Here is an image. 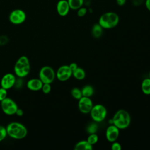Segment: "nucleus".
<instances>
[{
    "mask_svg": "<svg viewBox=\"0 0 150 150\" xmlns=\"http://www.w3.org/2000/svg\"><path fill=\"white\" fill-rule=\"evenodd\" d=\"M7 134L11 138L15 139H21L26 137L28 134L26 127L19 122H12L6 127Z\"/></svg>",
    "mask_w": 150,
    "mask_h": 150,
    "instance_id": "nucleus-1",
    "label": "nucleus"
},
{
    "mask_svg": "<svg viewBox=\"0 0 150 150\" xmlns=\"http://www.w3.org/2000/svg\"><path fill=\"white\" fill-rule=\"evenodd\" d=\"M120 18L114 12L110 11L103 13L98 19V23L103 29H112L115 28L119 23Z\"/></svg>",
    "mask_w": 150,
    "mask_h": 150,
    "instance_id": "nucleus-2",
    "label": "nucleus"
},
{
    "mask_svg": "<svg viewBox=\"0 0 150 150\" xmlns=\"http://www.w3.org/2000/svg\"><path fill=\"white\" fill-rule=\"evenodd\" d=\"M112 124L115 125L120 129L128 128L131 123V116L128 111L121 109L118 110L114 115L112 118Z\"/></svg>",
    "mask_w": 150,
    "mask_h": 150,
    "instance_id": "nucleus-3",
    "label": "nucleus"
},
{
    "mask_svg": "<svg viewBox=\"0 0 150 150\" xmlns=\"http://www.w3.org/2000/svg\"><path fill=\"white\" fill-rule=\"evenodd\" d=\"M30 70V66L28 57L26 56H21L14 66L15 74L18 77L23 78L28 75Z\"/></svg>",
    "mask_w": 150,
    "mask_h": 150,
    "instance_id": "nucleus-4",
    "label": "nucleus"
},
{
    "mask_svg": "<svg viewBox=\"0 0 150 150\" xmlns=\"http://www.w3.org/2000/svg\"><path fill=\"white\" fill-rule=\"evenodd\" d=\"M90 114L94 122H99L103 121L107 115V111L104 105L96 104L93 106Z\"/></svg>",
    "mask_w": 150,
    "mask_h": 150,
    "instance_id": "nucleus-5",
    "label": "nucleus"
},
{
    "mask_svg": "<svg viewBox=\"0 0 150 150\" xmlns=\"http://www.w3.org/2000/svg\"><path fill=\"white\" fill-rule=\"evenodd\" d=\"M56 77V73L53 69L49 66H43L39 73V78L43 83L51 84Z\"/></svg>",
    "mask_w": 150,
    "mask_h": 150,
    "instance_id": "nucleus-6",
    "label": "nucleus"
},
{
    "mask_svg": "<svg viewBox=\"0 0 150 150\" xmlns=\"http://www.w3.org/2000/svg\"><path fill=\"white\" fill-rule=\"evenodd\" d=\"M1 107L3 112L8 115L15 114L16 111L18 108L16 102L9 97H6L1 101Z\"/></svg>",
    "mask_w": 150,
    "mask_h": 150,
    "instance_id": "nucleus-7",
    "label": "nucleus"
},
{
    "mask_svg": "<svg viewBox=\"0 0 150 150\" xmlns=\"http://www.w3.org/2000/svg\"><path fill=\"white\" fill-rule=\"evenodd\" d=\"M26 19V13L21 9H13L9 15V21L13 25L22 24L25 21Z\"/></svg>",
    "mask_w": 150,
    "mask_h": 150,
    "instance_id": "nucleus-8",
    "label": "nucleus"
},
{
    "mask_svg": "<svg viewBox=\"0 0 150 150\" xmlns=\"http://www.w3.org/2000/svg\"><path fill=\"white\" fill-rule=\"evenodd\" d=\"M93 106V101L90 97L82 96L79 100L78 103L79 109L81 112L83 114L90 113Z\"/></svg>",
    "mask_w": 150,
    "mask_h": 150,
    "instance_id": "nucleus-9",
    "label": "nucleus"
},
{
    "mask_svg": "<svg viewBox=\"0 0 150 150\" xmlns=\"http://www.w3.org/2000/svg\"><path fill=\"white\" fill-rule=\"evenodd\" d=\"M72 76V71L69 65H62L59 67L56 71V77L60 81H65L69 80Z\"/></svg>",
    "mask_w": 150,
    "mask_h": 150,
    "instance_id": "nucleus-10",
    "label": "nucleus"
},
{
    "mask_svg": "<svg viewBox=\"0 0 150 150\" xmlns=\"http://www.w3.org/2000/svg\"><path fill=\"white\" fill-rule=\"evenodd\" d=\"M15 76L11 73L4 74L1 80V86L7 90L14 87L16 81Z\"/></svg>",
    "mask_w": 150,
    "mask_h": 150,
    "instance_id": "nucleus-11",
    "label": "nucleus"
},
{
    "mask_svg": "<svg viewBox=\"0 0 150 150\" xmlns=\"http://www.w3.org/2000/svg\"><path fill=\"white\" fill-rule=\"evenodd\" d=\"M120 134V129L117 128L114 124H111L109 125L105 131V137L110 142H112L115 141Z\"/></svg>",
    "mask_w": 150,
    "mask_h": 150,
    "instance_id": "nucleus-12",
    "label": "nucleus"
},
{
    "mask_svg": "<svg viewBox=\"0 0 150 150\" xmlns=\"http://www.w3.org/2000/svg\"><path fill=\"white\" fill-rule=\"evenodd\" d=\"M70 10L67 0H59L56 4V11L60 16H66Z\"/></svg>",
    "mask_w": 150,
    "mask_h": 150,
    "instance_id": "nucleus-13",
    "label": "nucleus"
},
{
    "mask_svg": "<svg viewBox=\"0 0 150 150\" xmlns=\"http://www.w3.org/2000/svg\"><path fill=\"white\" fill-rule=\"evenodd\" d=\"M42 81L39 78H33L29 80L26 83L27 88L33 91H39L42 89L43 86Z\"/></svg>",
    "mask_w": 150,
    "mask_h": 150,
    "instance_id": "nucleus-14",
    "label": "nucleus"
},
{
    "mask_svg": "<svg viewBox=\"0 0 150 150\" xmlns=\"http://www.w3.org/2000/svg\"><path fill=\"white\" fill-rule=\"evenodd\" d=\"M74 149L75 150H91L93 149V145L87 140H82L75 145Z\"/></svg>",
    "mask_w": 150,
    "mask_h": 150,
    "instance_id": "nucleus-15",
    "label": "nucleus"
},
{
    "mask_svg": "<svg viewBox=\"0 0 150 150\" xmlns=\"http://www.w3.org/2000/svg\"><path fill=\"white\" fill-rule=\"evenodd\" d=\"M103 32V28L98 23H95L93 25L91 28V34L95 38H99L101 36Z\"/></svg>",
    "mask_w": 150,
    "mask_h": 150,
    "instance_id": "nucleus-16",
    "label": "nucleus"
},
{
    "mask_svg": "<svg viewBox=\"0 0 150 150\" xmlns=\"http://www.w3.org/2000/svg\"><path fill=\"white\" fill-rule=\"evenodd\" d=\"M70 9L77 11L84 5V0H67Z\"/></svg>",
    "mask_w": 150,
    "mask_h": 150,
    "instance_id": "nucleus-17",
    "label": "nucleus"
},
{
    "mask_svg": "<svg viewBox=\"0 0 150 150\" xmlns=\"http://www.w3.org/2000/svg\"><path fill=\"white\" fill-rule=\"evenodd\" d=\"M72 76L77 80H81L85 78L86 72L83 69L78 67L72 72Z\"/></svg>",
    "mask_w": 150,
    "mask_h": 150,
    "instance_id": "nucleus-18",
    "label": "nucleus"
},
{
    "mask_svg": "<svg viewBox=\"0 0 150 150\" xmlns=\"http://www.w3.org/2000/svg\"><path fill=\"white\" fill-rule=\"evenodd\" d=\"M141 90L146 95L150 94V78L144 79L141 83Z\"/></svg>",
    "mask_w": 150,
    "mask_h": 150,
    "instance_id": "nucleus-19",
    "label": "nucleus"
},
{
    "mask_svg": "<svg viewBox=\"0 0 150 150\" xmlns=\"http://www.w3.org/2000/svg\"><path fill=\"white\" fill-rule=\"evenodd\" d=\"M82 96L87 97H90L94 94V90L93 86L90 85H86L81 89Z\"/></svg>",
    "mask_w": 150,
    "mask_h": 150,
    "instance_id": "nucleus-20",
    "label": "nucleus"
},
{
    "mask_svg": "<svg viewBox=\"0 0 150 150\" xmlns=\"http://www.w3.org/2000/svg\"><path fill=\"white\" fill-rule=\"evenodd\" d=\"M71 95L74 98L78 100L83 96L81 90L77 87H74L71 90Z\"/></svg>",
    "mask_w": 150,
    "mask_h": 150,
    "instance_id": "nucleus-21",
    "label": "nucleus"
},
{
    "mask_svg": "<svg viewBox=\"0 0 150 150\" xmlns=\"http://www.w3.org/2000/svg\"><path fill=\"white\" fill-rule=\"evenodd\" d=\"M98 130V125L96 122L90 123L87 125L86 128V131L87 133L90 134H96Z\"/></svg>",
    "mask_w": 150,
    "mask_h": 150,
    "instance_id": "nucleus-22",
    "label": "nucleus"
},
{
    "mask_svg": "<svg viewBox=\"0 0 150 150\" xmlns=\"http://www.w3.org/2000/svg\"><path fill=\"white\" fill-rule=\"evenodd\" d=\"M98 140V137L96 134H90L87 139V141L92 145L96 144Z\"/></svg>",
    "mask_w": 150,
    "mask_h": 150,
    "instance_id": "nucleus-23",
    "label": "nucleus"
},
{
    "mask_svg": "<svg viewBox=\"0 0 150 150\" xmlns=\"http://www.w3.org/2000/svg\"><path fill=\"white\" fill-rule=\"evenodd\" d=\"M88 12V9L86 7L81 6L77 10V15L79 17H83Z\"/></svg>",
    "mask_w": 150,
    "mask_h": 150,
    "instance_id": "nucleus-24",
    "label": "nucleus"
},
{
    "mask_svg": "<svg viewBox=\"0 0 150 150\" xmlns=\"http://www.w3.org/2000/svg\"><path fill=\"white\" fill-rule=\"evenodd\" d=\"M8 135L6 127L0 125V142L3 141Z\"/></svg>",
    "mask_w": 150,
    "mask_h": 150,
    "instance_id": "nucleus-25",
    "label": "nucleus"
},
{
    "mask_svg": "<svg viewBox=\"0 0 150 150\" xmlns=\"http://www.w3.org/2000/svg\"><path fill=\"white\" fill-rule=\"evenodd\" d=\"M51 88H52V87H51L50 84H49V83H43L41 90H42V91L44 94H49L50 92Z\"/></svg>",
    "mask_w": 150,
    "mask_h": 150,
    "instance_id": "nucleus-26",
    "label": "nucleus"
},
{
    "mask_svg": "<svg viewBox=\"0 0 150 150\" xmlns=\"http://www.w3.org/2000/svg\"><path fill=\"white\" fill-rule=\"evenodd\" d=\"M7 97V90L3 87L0 88V101H2Z\"/></svg>",
    "mask_w": 150,
    "mask_h": 150,
    "instance_id": "nucleus-27",
    "label": "nucleus"
},
{
    "mask_svg": "<svg viewBox=\"0 0 150 150\" xmlns=\"http://www.w3.org/2000/svg\"><path fill=\"white\" fill-rule=\"evenodd\" d=\"M121 145L118 142H112V144L111 145V149L112 150H121Z\"/></svg>",
    "mask_w": 150,
    "mask_h": 150,
    "instance_id": "nucleus-28",
    "label": "nucleus"
},
{
    "mask_svg": "<svg viewBox=\"0 0 150 150\" xmlns=\"http://www.w3.org/2000/svg\"><path fill=\"white\" fill-rule=\"evenodd\" d=\"M8 40V38L6 36H0V45H4L7 43Z\"/></svg>",
    "mask_w": 150,
    "mask_h": 150,
    "instance_id": "nucleus-29",
    "label": "nucleus"
},
{
    "mask_svg": "<svg viewBox=\"0 0 150 150\" xmlns=\"http://www.w3.org/2000/svg\"><path fill=\"white\" fill-rule=\"evenodd\" d=\"M132 2L134 6H137L141 5L142 3H144V0H132Z\"/></svg>",
    "mask_w": 150,
    "mask_h": 150,
    "instance_id": "nucleus-30",
    "label": "nucleus"
},
{
    "mask_svg": "<svg viewBox=\"0 0 150 150\" xmlns=\"http://www.w3.org/2000/svg\"><path fill=\"white\" fill-rule=\"evenodd\" d=\"M70 70H71V71L73 72L75 69H76L78 67V65L77 63H71L69 65Z\"/></svg>",
    "mask_w": 150,
    "mask_h": 150,
    "instance_id": "nucleus-31",
    "label": "nucleus"
},
{
    "mask_svg": "<svg viewBox=\"0 0 150 150\" xmlns=\"http://www.w3.org/2000/svg\"><path fill=\"white\" fill-rule=\"evenodd\" d=\"M115 1H116V4H117V5H118L120 6H122L125 4L127 0H115Z\"/></svg>",
    "mask_w": 150,
    "mask_h": 150,
    "instance_id": "nucleus-32",
    "label": "nucleus"
},
{
    "mask_svg": "<svg viewBox=\"0 0 150 150\" xmlns=\"http://www.w3.org/2000/svg\"><path fill=\"white\" fill-rule=\"evenodd\" d=\"M23 114H24V112H23V110L21 108H18L17 109L16 113H15V114L19 117H22L23 115Z\"/></svg>",
    "mask_w": 150,
    "mask_h": 150,
    "instance_id": "nucleus-33",
    "label": "nucleus"
},
{
    "mask_svg": "<svg viewBox=\"0 0 150 150\" xmlns=\"http://www.w3.org/2000/svg\"><path fill=\"white\" fill-rule=\"evenodd\" d=\"M144 5L146 9L150 11V0H145L144 1Z\"/></svg>",
    "mask_w": 150,
    "mask_h": 150,
    "instance_id": "nucleus-34",
    "label": "nucleus"
},
{
    "mask_svg": "<svg viewBox=\"0 0 150 150\" xmlns=\"http://www.w3.org/2000/svg\"><path fill=\"white\" fill-rule=\"evenodd\" d=\"M91 0H84V5H86L87 6H89V5L91 4Z\"/></svg>",
    "mask_w": 150,
    "mask_h": 150,
    "instance_id": "nucleus-35",
    "label": "nucleus"
},
{
    "mask_svg": "<svg viewBox=\"0 0 150 150\" xmlns=\"http://www.w3.org/2000/svg\"><path fill=\"white\" fill-rule=\"evenodd\" d=\"M149 77L150 78V71H149Z\"/></svg>",
    "mask_w": 150,
    "mask_h": 150,
    "instance_id": "nucleus-36",
    "label": "nucleus"
}]
</instances>
